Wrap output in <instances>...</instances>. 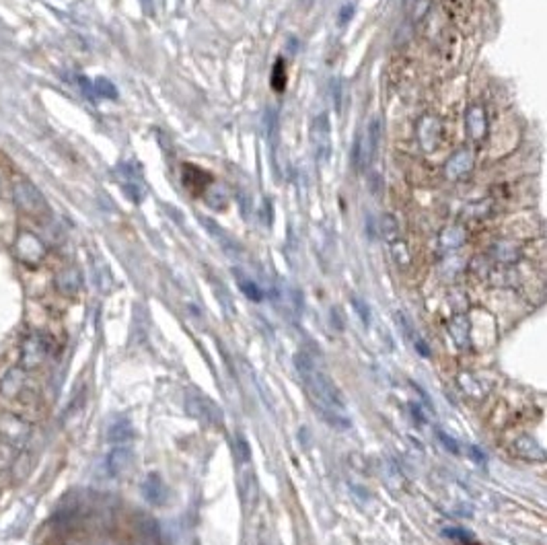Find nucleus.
Wrapping results in <instances>:
<instances>
[{
  "label": "nucleus",
  "instance_id": "4c0bfd02",
  "mask_svg": "<svg viewBox=\"0 0 547 545\" xmlns=\"http://www.w3.org/2000/svg\"><path fill=\"white\" fill-rule=\"evenodd\" d=\"M78 83H80V87H83V91L89 95V97H93L95 95V89H93V85L89 83V78H85V76H80L78 78Z\"/></svg>",
  "mask_w": 547,
  "mask_h": 545
},
{
  "label": "nucleus",
  "instance_id": "7c9ffc66",
  "mask_svg": "<svg viewBox=\"0 0 547 545\" xmlns=\"http://www.w3.org/2000/svg\"><path fill=\"white\" fill-rule=\"evenodd\" d=\"M381 233L389 239V243L397 239V223H395V218L391 214L381 218Z\"/></svg>",
  "mask_w": 547,
  "mask_h": 545
},
{
  "label": "nucleus",
  "instance_id": "f03ea898",
  "mask_svg": "<svg viewBox=\"0 0 547 545\" xmlns=\"http://www.w3.org/2000/svg\"><path fill=\"white\" fill-rule=\"evenodd\" d=\"M185 412L189 414V418H193L202 424L216 426V428L225 424L223 410L210 397L200 395V393H187L185 395Z\"/></svg>",
  "mask_w": 547,
  "mask_h": 545
},
{
  "label": "nucleus",
  "instance_id": "473e14b6",
  "mask_svg": "<svg viewBox=\"0 0 547 545\" xmlns=\"http://www.w3.org/2000/svg\"><path fill=\"white\" fill-rule=\"evenodd\" d=\"M331 95H333V107L340 112L342 110V83L338 78L331 80Z\"/></svg>",
  "mask_w": 547,
  "mask_h": 545
},
{
  "label": "nucleus",
  "instance_id": "a211bd4d",
  "mask_svg": "<svg viewBox=\"0 0 547 545\" xmlns=\"http://www.w3.org/2000/svg\"><path fill=\"white\" fill-rule=\"evenodd\" d=\"M23 387V370L21 368H10L6 377L0 381V393L6 397H17Z\"/></svg>",
  "mask_w": 547,
  "mask_h": 545
},
{
  "label": "nucleus",
  "instance_id": "dca6fc26",
  "mask_svg": "<svg viewBox=\"0 0 547 545\" xmlns=\"http://www.w3.org/2000/svg\"><path fill=\"white\" fill-rule=\"evenodd\" d=\"M449 336L459 350H467L469 348V319L465 315L453 317V321L449 323Z\"/></svg>",
  "mask_w": 547,
  "mask_h": 545
},
{
  "label": "nucleus",
  "instance_id": "0eeeda50",
  "mask_svg": "<svg viewBox=\"0 0 547 545\" xmlns=\"http://www.w3.org/2000/svg\"><path fill=\"white\" fill-rule=\"evenodd\" d=\"M465 128H467V136L471 142L480 144L486 140L487 134V116L486 110L482 105H471L465 114Z\"/></svg>",
  "mask_w": 547,
  "mask_h": 545
},
{
  "label": "nucleus",
  "instance_id": "cd10ccee",
  "mask_svg": "<svg viewBox=\"0 0 547 545\" xmlns=\"http://www.w3.org/2000/svg\"><path fill=\"white\" fill-rule=\"evenodd\" d=\"M494 253L500 261H514L519 257V249L512 243H498L494 247Z\"/></svg>",
  "mask_w": 547,
  "mask_h": 545
},
{
  "label": "nucleus",
  "instance_id": "ddd939ff",
  "mask_svg": "<svg viewBox=\"0 0 547 545\" xmlns=\"http://www.w3.org/2000/svg\"><path fill=\"white\" fill-rule=\"evenodd\" d=\"M512 451H514V455L519 459H525V461H546V451L531 436L516 438L514 444H512Z\"/></svg>",
  "mask_w": 547,
  "mask_h": 545
},
{
  "label": "nucleus",
  "instance_id": "1a4fd4ad",
  "mask_svg": "<svg viewBox=\"0 0 547 545\" xmlns=\"http://www.w3.org/2000/svg\"><path fill=\"white\" fill-rule=\"evenodd\" d=\"M132 461H134V451H132L128 444H116V447L110 451L107 459H105L107 474H110L112 478H120L122 474H125V472L130 469Z\"/></svg>",
  "mask_w": 547,
  "mask_h": 545
},
{
  "label": "nucleus",
  "instance_id": "4468645a",
  "mask_svg": "<svg viewBox=\"0 0 547 545\" xmlns=\"http://www.w3.org/2000/svg\"><path fill=\"white\" fill-rule=\"evenodd\" d=\"M183 183L191 193L200 196V193H206V189L210 187V175L196 165H185L183 167Z\"/></svg>",
  "mask_w": 547,
  "mask_h": 545
},
{
  "label": "nucleus",
  "instance_id": "393cba45",
  "mask_svg": "<svg viewBox=\"0 0 547 545\" xmlns=\"http://www.w3.org/2000/svg\"><path fill=\"white\" fill-rule=\"evenodd\" d=\"M266 134H268L270 150L276 155V148H278V116L274 110H268V114H266Z\"/></svg>",
  "mask_w": 547,
  "mask_h": 545
},
{
  "label": "nucleus",
  "instance_id": "20e7f679",
  "mask_svg": "<svg viewBox=\"0 0 547 545\" xmlns=\"http://www.w3.org/2000/svg\"><path fill=\"white\" fill-rule=\"evenodd\" d=\"M15 202L27 214H37V212L46 210V200H44L42 191L29 182L15 183Z\"/></svg>",
  "mask_w": 547,
  "mask_h": 545
},
{
  "label": "nucleus",
  "instance_id": "2eb2a0df",
  "mask_svg": "<svg viewBox=\"0 0 547 545\" xmlns=\"http://www.w3.org/2000/svg\"><path fill=\"white\" fill-rule=\"evenodd\" d=\"M239 482H237V487H239V494L243 498L245 504L253 502L255 496H257V478L253 474V469L249 467V461L247 463H239Z\"/></svg>",
  "mask_w": 547,
  "mask_h": 545
},
{
  "label": "nucleus",
  "instance_id": "9d476101",
  "mask_svg": "<svg viewBox=\"0 0 547 545\" xmlns=\"http://www.w3.org/2000/svg\"><path fill=\"white\" fill-rule=\"evenodd\" d=\"M17 255L27 261V263H37L46 255V247L35 235L31 233H21L17 239Z\"/></svg>",
  "mask_w": 547,
  "mask_h": 545
},
{
  "label": "nucleus",
  "instance_id": "aec40b11",
  "mask_svg": "<svg viewBox=\"0 0 547 545\" xmlns=\"http://www.w3.org/2000/svg\"><path fill=\"white\" fill-rule=\"evenodd\" d=\"M467 239V233L461 227H449L440 233V247L442 249H457Z\"/></svg>",
  "mask_w": 547,
  "mask_h": 545
},
{
  "label": "nucleus",
  "instance_id": "f8f14e48",
  "mask_svg": "<svg viewBox=\"0 0 547 545\" xmlns=\"http://www.w3.org/2000/svg\"><path fill=\"white\" fill-rule=\"evenodd\" d=\"M142 494H144L146 502H150V504H155V506L167 504V498H169L167 485H165V482H163L157 474L146 476V480L142 482Z\"/></svg>",
  "mask_w": 547,
  "mask_h": 545
},
{
  "label": "nucleus",
  "instance_id": "a878e982",
  "mask_svg": "<svg viewBox=\"0 0 547 545\" xmlns=\"http://www.w3.org/2000/svg\"><path fill=\"white\" fill-rule=\"evenodd\" d=\"M286 80H288V74H286V66H284V60H280L274 64V70H272V89L282 93L286 89Z\"/></svg>",
  "mask_w": 547,
  "mask_h": 545
},
{
  "label": "nucleus",
  "instance_id": "f3484780",
  "mask_svg": "<svg viewBox=\"0 0 547 545\" xmlns=\"http://www.w3.org/2000/svg\"><path fill=\"white\" fill-rule=\"evenodd\" d=\"M134 438V426L128 418H116L107 428V440L114 444H125Z\"/></svg>",
  "mask_w": 547,
  "mask_h": 545
},
{
  "label": "nucleus",
  "instance_id": "7ed1b4c3",
  "mask_svg": "<svg viewBox=\"0 0 547 545\" xmlns=\"http://www.w3.org/2000/svg\"><path fill=\"white\" fill-rule=\"evenodd\" d=\"M311 142L317 163H327L331 153V126L327 114H319L311 123Z\"/></svg>",
  "mask_w": 547,
  "mask_h": 545
},
{
  "label": "nucleus",
  "instance_id": "5701e85b",
  "mask_svg": "<svg viewBox=\"0 0 547 545\" xmlns=\"http://www.w3.org/2000/svg\"><path fill=\"white\" fill-rule=\"evenodd\" d=\"M206 202H208V206L210 208H216V210H223V208H227V191H225V187H220V185H216V183H210V187L206 189Z\"/></svg>",
  "mask_w": 547,
  "mask_h": 545
},
{
  "label": "nucleus",
  "instance_id": "423d86ee",
  "mask_svg": "<svg viewBox=\"0 0 547 545\" xmlns=\"http://www.w3.org/2000/svg\"><path fill=\"white\" fill-rule=\"evenodd\" d=\"M48 342H46V338H42V336H29V338H25V342H23V348H21V364H23V368H35L37 364H42V361L46 358V354H48Z\"/></svg>",
  "mask_w": 547,
  "mask_h": 545
},
{
  "label": "nucleus",
  "instance_id": "b1692460",
  "mask_svg": "<svg viewBox=\"0 0 547 545\" xmlns=\"http://www.w3.org/2000/svg\"><path fill=\"white\" fill-rule=\"evenodd\" d=\"M391 255H393V259L397 261L399 268H410V263H412V255H410L408 243L401 241V239L391 241Z\"/></svg>",
  "mask_w": 547,
  "mask_h": 545
},
{
  "label": "nucleus",
  "instance_id": "2f4dec72",
  "mask_svg": "<svg viewBox=\"0 0 547 545\" xmlns=\"http://www.w3.org/2000/svg\"><path fill=\"white\" fill-rule=\"evenodd\" d=\"M212 288H214V293H216V297H218V303L223 304V309H227L229 313H233V301H231V297H229V291H227L225 286H220L216 280H212Z\"/></svg>",
  "mask_w": 547,
  "mask_h": 545
},
{
  "label": "nucleus",
  "instance_id": "6ab92c4d",
  "mask_svg": "<svg viewBox=\"0 0 547 545\" xmlns=\"http://www.w3.org/2000/svg\"><path fill=\"white\" fill-rule=\"evenodd\" d=\"M233 274H235V278H237V284H239L241 293H243L249 301H253V303H261V301H263V291L255 284V280L247 278L245 274L237 272V270H233Z\"/></svg>",
  "mask_w": 547,
  "mask_h": 545
},
{
  "label": "nucleus",
  "instance_id": "9b49d317",
  "mask_svg": "<svg viewBox=\"0 0 547 545\" xmlns=\"http://www.w3.org/2000/svg\"><path fill=\"white\" fill-rule=\"evenodd\" d=\"M202 220V225L206 227V231L212 235V239L220 245V249L229 255V257H239L241 255V245L235 241L218 223H214L212 218H200Z\"/></svg>",
  "mask_w": 547,
  "mask_h": 545
},
{
  "label": "nucleus",
  "instance_id": "f704fd0d",
  "mask_svg": "<svg viewBox=\"0 0 547 545\" xmlns=\"http://www.w3.org/2000/svg\"><path fill=\"white\" fill-rule=\"evenodd\" d=\"M352 304H354V309L358 311V315L363 317V321H365V323H368V317H370V313H368V306H366V304L363 303L361 299H356V297L352 299Z\"/></svg>",
  "mask_w": 547,
  "mask_h": 545
},
{
  "label": "nucleus",
  "instance_id": "6e6552de",
  "mask_svg": "<svg viewBox=\"0 0 547 545\" xmlns=\"http://www.w3.org/2000/svg\"><path fill=\"white\" fill-rule=\"evenodd\" d=\"M440 132H442V123L436 116H424L422 120L418 121V140H420V146L424 148L426 153H432L438 142H440Z\"/></svg>",
  "mask_w": 547,
  "mask_h": 545
},
{
  "label": "nucleus",
  "instance_id": "4be33fe9",
  "mask_svg": "<svg viewBox=\"0 0 547 545\" xmlns=\"http://www.w3.org/2000/svg\"><path fill=\"white\" fill-rule=\"evenodd\" d=\"M56 284H58V288H60L62 293L72 295V293H76L78 286H80V276H78V272L72 270V268H70V270H64L62 274H58Z\"/></svg>",
  "mask_w": 547,
  "mask_h": 545
},
{
  "label": "nucleus",
  "instance_id": "e433bc0d",
  "mask_svg": "<svg viewBox=\"0 0 547 545\" xmlns=\"http://www.w3.org/2000/svg\"><path fill=\"white\" fill-rule=\"evenodd\" d=\"M352 12H354V8H352L350 4H348V6H344V8H342V12H340V15H342V17H340V25H346V23L350 21Z\"/></svg>",
  "mask_w": 547,
  "mask_h": 545
},
{
  "label": "nucleus",
  "instance_id": "c756f323",
  "mask_svg": "<svg viewBox=\"0 0 547 545\" xmlns=\"http://www.w3.org/2000/svg\"><path fill=\"white\" fill-rule=\"evenodd\" d=\"M465 214V218H484V216H487V212H489V202H486V200H482V202H476V204H469L465 210H463Z\"/></svg>",
  "mask_w": 547,
  "mask_h": 545
},
{
  "label": "nucleus",
  "instance_id": "412c9836",
  "mask_svg": "<svg viewBox=\"0 0 547 545\" xmlns=\"http://www.w3.org/2000/svg\"><path fill=\"white\" fill-rule=\"evenodd\" d=\"M381 116H374L370 123H368V140H366V155H368V161L374 159L376 155V148H379V140H381Z\"/></svg>",
  "mask_w": 547,
  "mask_h": 545
},
{
  "label": "nucleus",
  "instance_id": "c85d7f7f",
  "mask_svg": "<svg viewBox=\"0 0 547 545\" xmlns=\"http://www.w3.org/2000/svg\"><path fill=\"white\" fill-rule=\"evenodd\" d=\"M93 89H95V95H101V97H107V99H116L118 97V89L107 78H97Z\"/></svg>",
  "mask_w": 547,
  "mask_h": 545
},
{
  "label": "nucleus",
  "instance_id": "c9c22d12",
  "mask_svg": "<svg viewBox=\"0 0 547 545\" xmlns=\"http://www.w3.org/2000/svg\"><path fill=\"white\" fill-rule=\"evenodd\" d=\"M261 216H263V223L270 227L274 216H272V208H270V200H263V210H261Z\"/></svg>",
  "mask_w": 547,
  "mask_h": 545
},
{
  "label": "nucleus",
  "instance_id": "bb28decb",
  "mask_svg": "<svg viewBox=\"0 0 547 545\" xmlns=\"http://www.w3.org/2000/svg\"><path fill=\"white\" fill-rule=\"evenodd\" d=\"M366 161H368V155H366L365 138L358 136L356 142H354V146H352V167H354L356 171H361V169L365 167Z\"/></svg>",
  "mask_w": 547,
  "mask_h": 545
},
{
  "label": "nucleus",
  "instance_id": "39448f33",
  "mask_svg": "<svg viewBox=\"0 0 547 545\" xmlns=\"http://www.w3.org/2000/svg\"><path fill=\"white\" fill-rule=\"evenodd\" d=\"M474 161H476V159H474L471 148H461V150H457V153L444 163V178L451 180V182L463 180L465 175L471 173Z\"/></svg>",
  "mask_w": 547,
  "mask_h": 545
},
{
  "label": "nucleus",
  "instance_id": "72a5a7b5",
  "mask_svg": "<svg viewBox=\"0 0 547 545\" xmlns=\"http://www.w3.org/2000/svg\"><path fill=\"white\" fill-rule=\"evenodd\" d=\"M237 202H239V206H241V212H243V218H249V212H251V204H249V198H247V193H237Z\"/></svg>",
  "mask_w": 547,
  "mask_h": 545
},
{
  "label": "nucleus",
  "instance_id": "f257e3e1",
  "mask_svg": "<svg viewBox=\"0 0 547 545\" xmlns=\"http://www.w3.org/2000/svg\"><path fill=\"white\" fill-rule=\"evenodd\" d=\"M295 366H297L299 377L303 379L313 404L323 414V418L336 428H350L352 420H350L348 408L342 399V393L338 391L336 383L319 366V363L311 354L299 352L295 356Z\"/></svg>",
  "mask_w": 547,
  "mask_h": 545
}]
</instances>
